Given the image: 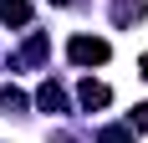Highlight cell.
I'll list each match as a JSON object with an SVG mask.
<instances>
[{"label":"cell","instance_id":"cell-5","mask_svg":"<svg viewBox=\"0 0 148 143\" xmlns=\"http://www.w3.org/2000/svg\"><path fill=\"white\" fill-rule=\"evenodd\" d=\"M0 21L5 26H31V0H0Z\"/></svg>","mask_w":148,"mask_h":143},{"label":"cell","instance_id":"cell-1","mask_svg":"<svg viewBox=\"0 0 148 143\" xmlns=\"http://www.w3.org/2000/svg\"><path fill=\"white\" fill-rule=\"evenodd\" d=\"M66 56H72L77 67H102V61L112 56V46H107L102 36H72V41H66Z\"/></svg>","mask_w":148,"mask_h":143},{"label":"cell","instance_id":"cell-4","mask_svg":"<svg viewBox=\"0 0 148 143\" xmlns=\"http://www.w3.org/2000/svg\"><path fill=\"white\" fill-rule=\"evenodd\" d=\"M36 107H41V113H66V92H61L56 82H41V92H36Z\"/></svg>","mask_w":148,"mask_h":143},{"label":"cell","instance_id":"cell-6","mask_svg":"<svg viewBox=\"0 0 148 143\" xmlns=\"http://www.w3.org/2000/svg\"><path fill=\"white\" fill-rule=\"evenodd\" d=\"M143 10H148L143 0H118V5H112V21H118V26H128V21H138Z\"/></svg>","mask_w":148,"mask_h":143},{"label":"cell","instance_id":"cell-11","mask_svg":"<svg viewBox=\"0 0 148 143\" xmlns=\"http://www.w3.org/2000/svg\"><path fill=\"white\" fill-rule=\"evenodd\" d=\"M51 5H72V0H51Z\"/></svg>","mask_w":148,"mask_h":143},{"label":"cell","instance_id":"cell-2","mask_svg":"<svg viewBox=\"0 0 148 143\" xmlns=\"http://www.w3.org/2000/svg\"><path fill=\"white\" fill-rule=\"evenodd\" d=\"M77 102H82L87 113H92V107H107V102H112V87H107V82H92V77H87V82L77 87Z\"/></svg>","mask_w":148,"mask_h":143},{"label":"cell","instance_id":"cell-10","mask_svg":"<svg viewBox=\"0 0 148 143\" xmlns=\"http://www.w3.org/2000/svg\"><path fill=\"white\" fill-rule=\"evenodd\" d=\"M138 72H143V77H148V51H143V61H138Z\"/></svg>","mask_w":148,"mask_h":143},{"label":"cell","instance_id":"cell-7","mask_svg":"<svg viewBox=\"0 0 148 143\" xmlns=\"http://www.w3.org/2000/svg\"><path fill=\"white\" fill-rule=\"evenodd\" d=\"M97 143H133V123H128V128H102Z\"/></svg>","mask_w":148,"mask_h":143},{"label":"cell","instance_id":"cell-9","mask_svg":"<svg viewBox=\"0 0 148 143\" xmlns=\"http://www.w3.org/2000/svg\"><path fill=\"white\" fill-rule=\"evenodd\" d=\"M128 123H133V128H143V133H148V102H138V107H133V118H128Z\"/></svg>","mask_w":148,"mask_h":143},{"label":"cell","instance_id":"cell-8","mask_svg":"<svg viewBox=\"0 0 148 143\" xmlns=\"http://www.w3.org/2000/svg\"><path fill=\"white\" fill-rule=\"evenodd\" d=\"M0 107L21 113V107H26V92H15V87H0Z\"/></svg>","mask_w":148,"mask_h":143},{"label":"cell","instance_id":"cell-3","mask_svg":"<svg viewBox=\"0 0 148 143\" xmlns=\"http://www.w3.org/2000/svg\"><path fill=\"white\" fill-rule=\"evenodd\" d=\"M46 51H51V41L36 31V36L26 41V51H21V56H10V67H36V61H46Z\"/></svg>","mask_w":148,"mask_h":143}]
</instances>
